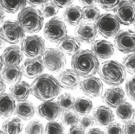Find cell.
I'll return each instance as SVG.
<instances>
[{"label":"cell","instance_id":"6","mask_svg":"<svg viewBox=\"0 0 135 134\" xmlns=\"http://www.w3.org/2000/svg\"><path fill=\"white\" fill-rule=\"evenodd\" d=\"M21 49L23 54L30 59H41L45 51V43L38 35H28L21 42Z\"/></svg>","mask_w":135,"mask_h":134},{"label":"cell","instance_id":"30","mask_svg":"<svg viewBox=\"0 0 135 134\" xmlns=\"http://www.w3.org/2000/svg\"><path fill=\"white\" fill-rule=\"evenodd\" d=\"M27 1L0 0V7L8 13H16L21 11L26 6Z\"/></svg>","mask_w":135,"mask_h":134},{"label":"cell","instance_id":"25","mask_svg":"<svg viewBox=\"0 0 135 134\" xmlns=\"http://www.w3.org/2000/svg\"><path fill=\"white\" fill-rule=\"evenodd\" d=\"M35 112V107L32 103L28 100L20 101L16 106L14 114L19 118L29 120L33 117Z\"/></svg>","mask_w":135,"mask_h":134},{"label":"cell","instance_id":"20","mask_svg":"<svg viewBox=\"0 0 135 134\" xmlns=\"http://www.w3.org/2000/svg\"><path fill=\"white\" fill-rule=\"evenodd\" d=\"M93 118L95 123L101 126H108L114 120L113 112L109 107L101 106L95 108Z\"/></svg>","mask_w":135,"mask_h":134},{"label":"cell","instance_id":"43","mask_svg":"<svg viewBox=\"0 0 135 134\" xmlns=\"http://www.w3.org/2000/svg\"><path fill=\"white\" fill-rule=\"evenodd\" d=\"M51 3L56 5L58 8H63L69 6L73 3V1H57V0H53L51 1Z\"/></svg>","mask_w":135,"mask_h":134},{"label":"cell","instance_id":"12","mask_svg":"<svg viewBox=\"0 0 135 134\" xmlns=\"http://www.w3.org/2000/svg\"><path fill=\"white\" fill-rule=\"evenodd\" d=\"M80 87L83 93L89 97H98L103 93L104 85L100 79L91 76L80 83Z\"/></svg>","mask_w":135,"mask_h":134},{"label":"cell","instance_id":"24","mask_svg":"<svg viewBox=\"0 0 135 134\" xmlns=\"http://www.w3.org/2000/svg\"><path fill=\"white\" fill-rule=\"evenodd\" d=\"M15 100L9 94H3L0 95V117L6 119L10 117L16 108Z\"/></svg>","mask_w":135,"mask_h":134},{"label":"cell","instance_id":"14","mask_svg":"<svg viewBox=\"0 0 135 134\" xmlns=\"http://www.w3.org/2000/svg\"><path fill=\"white\" fill-rule=\"evenodd\" d=\"M75 34L79 41L85 44L93 43L98 36L95 24L91 23H81L76 28Z\"/></svg>","mask_w":135,"mask_h":134},{"label":"cell","instance_id":"26","mask_svg":"<svg viewBox=\"0 0 135 134\" xmlns=\"http://www.w3.org/2000/svg\"><path fill=\"white\" fill-rule=\"evenodd\" d=\"M23 75L22 69L18 66H5L1 72V78L4 81L12 84L20 82Z\"/></svg>","mask_w":135,"mask_h":134},{"label":"cell","instance_id":"38","mask_svg":"<svg viewBox=\"0 0 135 134\" xmlns=\"http://www.w3.org/2000/svg\"><path fill=\"white\" fill-rule=\"evenodd\" d=\"M121 1H98L97 2L104 9L107 11H115Z\"/></svg>","mask_w":135,"mask_h":134},{"label":"cell","instance_id":"13","mask_svg":"<svg viewBox=\"0 0 135 134\" xmlns=\"http://www.w3.org/2000/svg\"><path fill=\"white\" fill-rule=\"evenodd\" d=\"M62 110L57 102L54 101H44L38 106L37 112L41 117L50 121L59 118Z\"/></svg>","mask_w":135,"mask_h":134},{"label":"cell","instance_id":"21","mask_svg":"<svg viewBox=\"0 0 135 134\" xmlns=\"http://www.w3.org/2000/svg\"><path fill=\"white\" fill-rule=\"evenodd\" d=\"M57 49L69 56H74L80 51L81 43L75 37L67 36L58 43Z\"/></svg>","mask_w":135,"mask_h":134},{"label":"cell","instance_id":"32","mask_svg":"<svg viewBox=\"0 0 135 134\" xmlns=\"http://www.w3.org/2000/svg\"><path fill=\"white\" fill-rule=\"evenodd\" d=\"M63 124L66 126L70 127L76 126L79 121L78 114L70 110L64 111L63 112L61 117Z\"/></svg>","mask_w":135,"mask_h":134},{"label":"cell","instance_id":"3","mask_svg":"<svg viewBox=\"0 0 135 134\" xmlns=\"http://www.w3.org/2000/svg\"><path fill=\"white\" fill-rule=\"evenodd\" d=\"M98 74L102 81L108 85L118 86L126 78V71L122 64L116 60H108L101 64Z\"/></svg>","mask_w":135,"mask_h":134},{"label":"cell","instance_id":"10","mask_svg":"<svg viewBox=\"0 0 135 134\" xmlns=\"http://www.w3.org/2000/svg\"><path fill=\"white\" fill-rule=\"evenodd\" d=\"M115 47L125 54L135 52V32L129 29L120 30L114 38Z\"/></svg>","mask_w":135,"mask_h":134},{"label":"cell","instance_id":"9","mask_svg":"<svg viewBox=\"0 0 135 134\" xmlns=\"http://www.w3.org/2000/svg\"><path fill=\"white\" fill-rule=\"evenodd\" d=\"M44 35L46 39L53 43H59L66 37L67 29L62 19L54 17L45 24Z\"/></svg>","mask_w":135,"mask_h":134},{"label":"cell","instance_id":"33","mask_svg":"<svg viewBox=\"0 0 135 134\" xmlns=\"http://www.w3.org/2000/svg\"><path fill=\"white\" fill-rule=\"evenodd\" d=\"M75 99L69 93L61 95L58 98L59 104L62 111H67L73 109Z\"/></svg>","mask_w":135,"mask_h":134},{"label":"cell","instance_id":"40","mask_svg":"<svg viewBox=\"0 0 135 134\" xmlns=\"http://www.w3.org/2000/svg\"><path fill=\"white\" fill-rule=\"evenodd\" d=\"M79 122L81 127L84 130L90 128L94 125V118L90 116H86L79 120Z\"/></svg>","mask_w":135,"mask_h":134},{"label":"cell","instance_id":"36","mask_svg":"<svg viewBox=\"0 0 135 134\" xmlns=\"http://www.w3.org/2000/svg\"><path fill=\"white\" fill-rule=\"evenodd\" d=\"M45 133V134H64V127L60 122L51 121L46 125Z\"/></svg>","mask_w":135,"mask_h":134},{"label":"cell","instance_id":"2","mask_svg":"<svg viewBox=\"0 0 135 134\" xmlns=\"http://www.w3.org/2000/svg\"><path fill=\"white\" fill-rule=\"evenodd\" d=\"M71 66L79 76L88 78L96 74L100 67V63L91 51L83 50L73 56Z\"/></svg>","mask_w":135,"mask_h":134},{"label":"cell","instance_id":"27","mask_svg":"<svg viewBox=\"0 0 135 134\" xmlns=\"http://www.w3.org/2000/svg\"><path fill=\"white\" fill-rule=\"evenodd\" d=\"M116 112L118 118L125 123L133 121L135 117V111L133 107L126 101L116 108Z\"/></svg>","mask_w":135,"mask_h":134},{"label":"cell","instance_id":"23","mask_svg":"<svg viewBox=\"0 0 135 134\" xmlns=\"http://www.w3.org/2000/svg\"><path fill=\"white\" fill-rule=\"evenodd\" d=\"M62 16L65 22L73 26L79 25L83 19L82 9L76 5H71L67 8Z\"/></svg>","mask_w":135,"mask_h":134},{"label":"cell","instance_id":"37","mask_svg":"<svg viewBox=\"0 0 135 134\" xmlns=\"http://www.w3.org/2000/svg\"><path fill=\"white\" fill-rule=\"evenodd\" d=\"M122 62L126 71L135 75V54H131L124 57Z\"/></svg>","mask_w":135,"mask_h":134},{"label":"cell","instance_id":"46","mask_svg":"<svg viewBox=\"0 0 135 134\" xmlns=\"http://www.w3.org/2000/svg\"><path fill=\"white\" fill-rule=\"evenodd\" d=\"M6 85L5 82L1 77L0 76V95L4 94L6 90Z\"/></svg>","mask_w":135,"mask_h":134},{"label":"cell","instance_id":"31","mask_svg":"<svg viewBox=\"0 0 135 134\" xmlns=\"http://www.w3.org/2000/svg\"><path fill=\"white\" fill-rule=\"evenodd\" d=\"M84 20L88 22H95L100 16V11L96 6L84 7L82 9Z\"/></svg>","mask_w":135,"mask_h":134},{"label":"cell","instance_id":"22","mask_svg":"<svg viewBox=\"0 0 135 134\" xmlns=\"http://www.w3.org/2000/svg\"><path fill=\"white\" fill-rule=\"evenodd\" d=\"M31 93L30 86L26 82L22 81L12 85L9 88V94L15 100H26Z\"/></svg>","mask_w":135,"mask_h":134},{"label":"cell","instance_id":"8","mask_svg":"<svg viewBox=\"0 0 135 134\" xmlns=\"http://www.w3.org/2000/svg\"><path fill=\"white\" fill-rule=\"evenodd\" d=\"M42 61L45 67L54 73L62 71L66 65V56L56 48L46 49L43 56Z\"/></svg>","mask_w":135,"mask_h":134},{"label":"cell","instance_id":"52","mask_svg":"<svg viewBox=\"0 0 135 134\" xmlns=\"http://www.w3.org/2000/svg\"><path fill=\"white\" fill-rule=\"evenodd\" d=\"M0 134H5L3 132V131H1V130H0Z\"/></svg>","mask_w":135,"mask_h":134},{"label":"cell","instance_id":"53","mask_svg":"<svg viewBox=\"0 0 135 134\" xmlns=\"http://www.w3.org/2000/svg\"><path fill=\"white\" fill-rule=\"evenodd\" d=\"M130 1V2H132V3H135V1Z\"/></svg>","mask_w":135,"mask_h":134},{"label":"cell","instance_id":"51","mask_svg":"<svg viewBox=\"0 0 135 134\" xmlns=\"http://www.w3.org/2000/svg\"><path fill=\"white\" fill-rule=\"evenodd\" d=\"M3 61H2V58H1V56H0V72L2 70V67L3 66Z\"/></svg>","mask_w":135,"mask_h":134},{"label":"cell","instance_id":"45","mask_svg":"<svg viewBox=\"0 0 135 134\" xmlns=\"http://www.w3.org/2000/svg\"><path fill=\"white\" fill-rule=\"evenodd\" d=\"M48 2V1H27V3L32 6V7H34L37 6H42Z\"/></svg>","mask_w":135,"mask_h":134},{"label":"cell","instance_id":"15","mask_svg":"<svg viewBox=\"0 0 135 134\" xmlns=\"http://www.w3.org/2000/svg\"><path fill=\"white\" fill-rule=\"evenodd\" d=\"M44 65L41 59H28L22 65L23 74L29 79L36 78L41 75L44 70Z\"/></svg>","mask_w":135,"mask_h":134},{"label":"cell","instance_id":"54","mask_svg":"<svg viewBox=\"0 0 135 134\" xmlns=\"http://www.w3.org/2000/svg\"><path fill=\"white\" fill-rule=\"evenodd\" d=\"M134 29H135V23H134Z\"/></svg>","mask_w":135,"mask_h":134},{"label":"cell","instance_id":"5","mask_svg":"<svg viewBox=\"0 0 135 134\" xmlns=\"http://www.w3.org/2000/svg\"><path fill=\"white\" fill-rule=\"evenodd\" d=\"M95 25L98 33L107 38L115 37L120 29L118 19L111 13H104L100 16Z\"/></svg>","mask_w":135,"mask_h":134},{"label":"cell","instance_id":"49","mask_svg":"<svg viewBox=\"0 0 135 134\" xmlns=\"http://www.w3.org/2000/svg\"><path fill=\"white\" fill-rule=\"evenodd\" d=\"M5 17V13L3 10L0 7V24L3 22Z\"/></svg>","mask_w":135,"mask_h":134},{"label":"cell","instance_id":"28","mask_svg":"<svg viewBox=\"0 0 135 134\" xmlns=\"http://www.w3.org/2000/svg\"><path fill=\"white\" fill-rule=\"evenodd\" d=\"M23 128V124L18 118L8 119L2 125V130L5 134H21Z\"/></svg>","mask_w":135,"mask_h":134},{"label":"cell","instance_id":"44","mask_svg":"<svg viewBox=\"0 0 135 134\" xmlns=\"http://www.w3.org/2000/svg\"><path fill=\"white\" fill-rule=\"evenodd\" d=\"M68 134H85V131L81 126L76 125L71 127Z\"/></svg>","mask_w":135,"mask_h":134},{"label":"cell","instance_id":"41","mask_svg":"<svg viewBox=\"0 0 135 134\" xmlns=\"http://www.w3.org/2000/svg\"><path fill=\"white\" fill-rule=\"evenodd\" d=\"M106 133L107 134H123V129L120 124L114 122L108 126Z\"/></svg>","mask_w":135,"mask_h":134},{"label":"cell","instance_id":"19","mask_svg":"<svg viewBox=\"0 0 135 134\" xmlns=\"http://www.w3.org/2000/svg\"><path fill=\"white\" fill-rule=\"evenodd\" d=\"M91 51L98 59H107L114 53V47L111 42L104 40H98L91 46Z\"/></svg>","mask_w":135,"mask_h":134},{"label":"cell","instance_id":"18","mask_svg":"<svg viewBox=\"0 0 135 134\" xmlns=\"http://www.w3.org/2000/svg\"><path fill=\"white\" fill-rule=\"evenodd\" d=\"M57 80L60 87L68 90L76 89L80 83L79 76L70 69L61 72L57 76Z\"/></svg>","mask_w":135,"mask_h":134},{"label":"cell","instance_id":"4","mask_svg":"<svg viewBox=\"0 0 135 134\" xmlns=\"http://www.w3.org/2000/svg\"><path fill=\"white\" fill-rule=\"evenodd\" d=\"M44 21L41 11L32 7H25L17 16V22L23 31L27 33L39 32L44 26Z\"/></svg>","mask_w":135,"mask_h":134},{"label":"cell","instance_id":"16","mask_svg":"<svg viewBox=\"0 0 135 134\" xmlns=\"http://www.w3.org/2000/svg\"><path fill=\"white\" fill-rule=\"evenodd\" d=\"M102 100L108 106L117 108L125 101V94L120 87H114L105 91L102 96Z\"/></svg>","mask_w":135,"mask_h":134},{"label":"cell","instance_id":"47","mask_svg":"<svg viewBox=\"0 0 135 134\" xmlns=\"http://www.w3.org/2000/svg\"><path fill=\"white\" fill-rule=\"evenodd\" d=\"M97 2V1H80L81 4L84 7L94 6Z\"/></svg>","mask_w":135,"mask_h":134},{"label":"cell","instance_id":"48","mask_svg":"<svg viewBox=\"0 0 135 134\" xmlns=\"http://www.w3.org/2000/svg\"><path fill=\"white\" fill-rule=\"evenodd\" d=\"M86 134H105V133L99 128H94L90 129Z\"/></svg>","mask_w":135,"mask_h":134},{"label":"cell","instance_id":"39","mask_svg":"<svg viewBox=\"0 0 135 134\" xmlns=\"http://www.w3.org/2000/svg\"><path fill=\"white\" fill-rule=\"evenodd\" d=\"M125 89L128 96L131 100L135 101V76L127 80Z\"/></svg>","mask_w":135,"mask_h":134},{"label":"cell","instance_id":"29","mask_svg":"<svg viewBox=\"0 0 135 134\" xmlns=\"http://www.w3.org/2000/svg\"><path fill=\"white\" fill-rule=\"evenodd\" d=\"M93 103L85 97H79L75 100L73 109L75 112L81 115H87L91 111Z\"/></svg>","mask_w":135,"mask_h":134},{"label":"cell","instance_id":"50","mask_svg":"<svg viewBox=\"0 0 135 134\" xmlns=\"http://www.w3.org/2000/svg\"><path fill=\"white\" fill-rule=\"evenodd\" d=\"M5 42L1 37H0V50L5 47Z\"/></svg>","mask_w":135,"mask_h":134},{"label":"cell","instance_id":"11","mask_svg":"<svg viewBox=\"0 0 135 134\" xmlns=\"http://www.w3.org/2000/svg\"><path fill=\"white\" fill-rule=\"evenodd\" d=\"M120 23L130 25L135 22V4L129 1H121L114 11Z\"/></svg>","mask_w":135,"mask_h":134},{"label":"cell","instance_id":"35","mask_svg":"<svg viewBox=\"0 0 135 134\" xmlns=\"http://www.w3.org/2000/svg\"><path fill=\"white\" fill-rule=\"evenodd\" d=\"M41 12L44 17L50 18L55 16L58 13L59 8L51 2H47L42 6Z\"/></svg>","mask_w":135,"mask_h":134},{"label":"cell","instance_id":"1","mask_svg":"<svg viewBox=\"0 0 135 134\" xmlns=\"http://www.w3.org/2000/svg\"><path fill=\"white\" fill-rule=\"evenodd\" d=\"M31 93L44 101L56 99L60 92V87L56 79L48 74L41 75L36 78L30 86Z\"/></svg>","mask_w":135,"mask_h":134},{"label":"cell","instance_id":"17","mask_svg":"<svg viewBox=\"0 0 135 134\" xmlns=\"http://www.w3.org/2000/svg\"><path fill=\"white\" fill-rule=\"evenodd\" d=\"M1 58L5 66H18L23 59V53L18 46H10L4 51Z\"/></svg>","mask_w":135,"mask_h":134},{"label":"cell","instance_id":"34","mask_svg":"<svg viewBox=\"0 0 135 134\" xmlns=\"http://www.w3.org/2000/svg\"><path fill=\"white\" fill-rule=\"evenodd\" d=\"M45 132L44 126L37 120L30 122L25 129L26 134H45Z\"/></svg>","mask_w":135,"mask_h":134},{"label":"cell","instance_id":"42","mask_svg":"<svg viewBox=\"0 0 135 134\" xmlns=\"http://www.w3.org/2000/svg\"><path fill=\"white\" fill-rule=\"evenodd\" d=\"M123 129L124 134H135V121L133 120L125 123Z\"/></svg>","mask_w":135,"mask_h":134},{"label":"cell","instance_id":"7","mask_svg":"<svg viewBox=\"0 0 135 134\" xmlns=\"http://www.w3.org/2000/svg\"><path fill=\"white\" fill-rule=\"evenodd\" d=\"M17 22L7 20L0 24V37L11 44L21 42L25 37V32Z\"/></svg>","mask_w":135,"mask_h":134}]
</instances>
